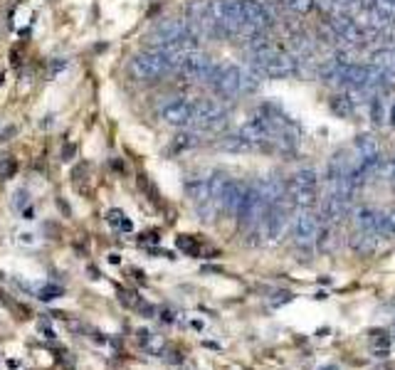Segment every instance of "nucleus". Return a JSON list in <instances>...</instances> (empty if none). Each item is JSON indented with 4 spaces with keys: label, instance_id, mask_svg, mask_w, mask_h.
I'll return each mask as SVG.
<instances>
[{
    "label": "nucleus",
    "instance_id": "1",
    "mask_svg": "<svg viewBox=\"0 0 395 370\" xmlns=\"http://www.w3.org/2000/svg\"><path fill=\"white\" fill-rule=\"evenodd\" d=\"M129 77L134 82H156L175 69V60L164 47H146L129 60Z\"/></svg>",
    "mask_w": 395,
    "mask_h": 370
},
{
    "label": "nucleus",
    "instance_id": "2",
    "mask_svg": "<svg viewBox=\"0 0 395 370\" xmlns=\"http://www.w3.org/2000/svg\"><path fill=\"white\" fill-rule=\"evenodd\" d=\"M249 60H252V69H257L262 77L270 79H284L289 74L299 72V57H294L287 50H279L272 42L249 52Z\"/></svg>",
    "mask_w": 395,
    "mask_h": 370
},
{
    "label": "nucleus",
    "instance_id": "3",
    "mask_svg": "<svg viewBox=\"0 0 395 370\" xmlns=\"http://www.w3.org/2000/svg\"><path fill=\"white\" fill-rule=\"evenodd\" d=\"M227 123V109L222 107L218 99H198L195 112H193L191 126L195 131H205V134H215L222 131Z\"/></svg>",
    "mask_w": 395,
    "mask_h": 370
},
{
    "label": "nucleus",
    "instance_id": "4",
    "mask_svg": "<svg viewBox=\"0 0 395 370\" xmlns=\"http://www.w3.org/2000/svg\"><path fill=\"white\" fill-rule=\"evenodd\" d=\"M208 85L222 99H235L243 94V67L237 64H213Z\"/></svg>",
    "mask_w": 395,
    "mask_h": 370
},
{
    "label": "nucleus",
    "instance_id": "5",
    "mask_svg": "<svg viewBox=\"0 0 395 370\" xmlns=\"http://www.w3.org/2000/svg\"><path fill=\"white\" fill-rule=\"evenodd\" d=\"M193 112H195V101L178 96V99L166 101L164 107H161V112H158V116H161L164 123L173 126V129H186L193 121Z\"/></svg>",
    "mask_w": 395,
    "mask_h": 370
},
{
    "label": "nucleus",
    "instance_id": "6",
    "mask_svg": "<svg viewBox=\"0 0 395 370\" xmlns=\"http://www.w3.org/2000/svg\"><path fill=\"white\" fill-rule=\"evenodd\" d=\"M213 64L215 62L210 60L208 55H203L200 50H193L181 57V62H178L175 69H178V74H181L183 79H188V82H208Z\"/></svg>",
    "mask_w": 395,
    "mask_h": 370
},
{
    "label": "nucleus",
    "instance_id": "7",
    "mask_svg": "<svg viewBox=\"0 0 395 370\" xmlns=\"http://www.w3.org/2000/svg\"><path fill=\"white\" fill-rule=\"evenodd\" d=\"M324 222L314 210H299L294 218V242L299 247H309L311 242H316L319 232H322Z\"/></svg>",
    "mask_w": 395,
    "mask_h": 370
},
{
    "label": "nucleus",
    "instance_id": "8",
    "mask_svg": "<svg viewBox=\"0 0 395 370\" xmlns=\"http://www.w3.org/2000/svg\"><path fill=\"white\" fill-rule=\"evenodd\" d=\"M287 224H289L287 205H270L260 222V232L267 242H276L287 232Z\"/></svg>",
    "mask_w": 395,
    "mask_h": 370
},
{
    "label": "nucleus",
    "instance_id": "9",
    "mask_svg": "<svg viewBox=\"0 0 395 370\" xmlns=\"http://www.w3.org/2000/svg\"><path fill=\"white\" fill-rule=\"evenodd\" d=\"M191 30H188L186 20L183 17H166V20H161V23L153 28V42L148 47H166L170 45V42H175V39H181L183 35H188Z\"/></svg>",
    "mask_w": 395,
    "mask_h": 370
},
{
    "label": "nucleus",
    "instance_id": "10",
    "mask_svg": "<svg viewBox=\"0 0 395 370\" xmlns=\"http://www.w3.org/2000/svg\"><path fill=\"white\" fill-rule=\"evenodd\" d=\"M351 210V200H344V197H336V195H326L322 202V218L324 224H333V222H341V220L349 215Z\"/></svg>",
    "mask_w": 395,
    "mask_h": 370
},
{
    "label": "nucleus",
    "instance_id": "11",
    "mask_svg": "<svg viewBox=\"0 0 395 370\" xmlns=\"http://www.w3.org/2000/svg\"><path fill=\"white\" fill-rule=\"evenodd\" d=\"M356 224H358V230L373 232V235L383 237V210L358 208L356 210Z\"/></svg>",
    "mask_w": 395,
    "mask_h": 370
},
{
    "label": "nucleus",
    "instance_id": "12",
    "mask_svg": "<svg viewBox=\"0 0 395 370\" xmlns=\"http://www.w3.org/2000/svg\"><path fill=\"white\" fill-rule=\"evenodd\" d=\"M378 245H380V237H378V235H373V232L358 230L353 237H351V247H353V249H356L358 254H371V252H376V249H378Z\"/></svg>",
    "mask_w": 395,
    "mask_h": 370
},
{
    "label": "nucleus",
    "instance_id": "13",
    "mask_svg": "<svg viewBox=\"0 0 395 370\" xmlns=\"http://www.w3.org/2000/svg\"><path fill=\"white\" fill-rule=\"evenodd\" d=\"M331 112L336 114V116H341V118H351L356 114V104H353V99H351L349 94H336V96H331Z\"/></svg>",
    "mask_w": 395,
    "mask_h": 370
},
{
    "label": "nucleus",
    "instance_id": "14",
    "mask_svg": "<svg viewBox=\"0 0 395 370\" xmlns=\"http://www.w3.org/2000/svg\"><path fill=\"white\" fill-rule=\"evenodd\" d=\"M218 146H220L222 151H227V153H245V151H252L247 141H245L243 136H240V131H237V134H227V136H222V139L218 141Z\"/></svg>",
    "mask_w": 395,
    "mask_h": 370
},
{
    "label": "nucleus",
    "instance_id": "15",
    "mask_svg": "<svg viewBox=\"0 0 395 370\" xmlns=\"http://www.w3.org/2000/svg\"><path fill=\"white\" fill-rule=\"evenodd\" d=\"M289 185H297V188H319V173L314 168H299L289 178Z\"/></svg>",
    "mask_w": 395,
    "mask_h": 370
},
{
    "label": "nucleus",
    "instance_id": "16",
    "mask_svg": "<svg viewBox=\"0 0 395 370\" xmlns=\"http://www.w3.org/2000/svg\"><path fill=\"white\" fill-rule=\"evenodd\" d=\"M198 143H200L198 134H188V131H183V134H178L173 141H170V148H173V151H188V148H195Z\"/></svg>",
    "mask_w": 395,
    "mask_h": 370
},
{
    "label": "nucleus",
    "instance_id": "17",
    "mask_svg": "<svg viewBox=\"0 0 395 370\" xmlns=\"http://www.w3.org/2000/svg\"><path fill=\"white\" fill-rule=\"evenodd\" d=\"M262 74L257 72V69H243V94H252V91H257L260 89V85H262Z\"/></svg>",
    "mask_w": 395,
    "mask_h": 370
},
{
    "label": "nucleus",
    "instance_id": "18",
    "mask_svg": "<svg viewBox=\"0 0 395 370\" xmlns=\"http://www.w3.org/2000/svg\"><path fill=\"white\" fill-rule=\"evenodd\" d=\"M287 10L292 12H299V15H304V12H309L311 8H314V0H279Z\"/></svg>",
    "mask_w": 395,
    "mask_h": 370
},
{
    "label": "nucleus",
    "instance_id": "19",
    "mask_svg": "<svg viewBox=\"0 0 395 370\" xmlns=\"http://www.w3.org/2000/svg\"><path fill=\"white\" fill-rule=\"evenodd\" d=\"M333 3H336V12H341V15H349V12L361 10L366 0H333Z\"/></svg>",
    "mask_w": 395,
    "mask_h": 370
},
{
    "label": "nucleus",
    "instance_id": "20",
    "mask_svg": "<svg viewBox=\"0 0 395 370\" xmlns=\"http://www.w3.org/2000/svg\"><path fill=\"white\" fill-rule=\"evenodd\" d=\"M383 237H395V208L383 213Z\"/></svg>",
    "mask_w": 395,
    "mask_h": 370
},
{
    "label": "nucleus",
    "instance_id": "21",
    "mask_svg": "<svg viewBox=\"0 0 395 370\" xmlns=\"http://www.w3.org/2000/svg\"><path fill=\"white\" fill-rule=\"evenodd\" d=\"M383 118H385L383 104H380V99H373L371 101V121L373 123H383Z\"/></svg>",
    "mask_w": 395,
    "mask_h": 370
},
{
    "label": "nucleus",
    "instance_id": "22",
    "mask_svg": "<svg viewBox=\"0 0 395 370\" xmlns=\"http://www.w3.org/2000/svg\"><path fill=\"white\" fill-rule=\"evenodd\" d=\"M15 161L12 158H6V161H0V178L3 180H8V178H12V173H15Z\"/></svg>",
    "mask_w": 395,
    "mask_h": 370
},
{
    "label": "nucleus",
    "instance_id": "23",
    "mask_svg": "<svg viewBox=\"0 0 395 370\" xmlns=\"http://www.w3.org/2000/svg\"><path fill=\"white\" fill-rule=\"evenodd\" d=\"M380 175H383L388 183H393L395 185V158L393 161H388V163H383V168H380Z\"/></svg>",
    "mask_w": 395,
    "mask_h": 370
},
{
    "label": "nucleus",
    "instance_id": "24",
    "mask_svg": "<svg viewBox=\"0 0 395 370\" xmlns=\"http://www.w3.org/2000/svg\"><path fill=\"white\" fill-rule=\"evenodd\" d=\"M314 6L326 15H336V3L333 0H314Z\"/></svg>",
    "mask_w": 395,
    "mask_h": 370
},
{
    "label": "nucleus",
    "instance_id": "25",
    "mask_svg": "<svg viewBox=\"0 0 395 370\" xmlns=\"http://www.w3.org/2000/svg\"><path fill=\"white\" fill-rule=\"evenodd\" d=\"M107 220H109V224H114V227H121V222H124V213H121V210H109Z\"/></svg>",
    "mask_w": 395,
    "mask_h": 370
},
{
    "label": "nucleus",
    "instance_id": "26",
    "mask_svg": "<svg viewBox=\"0 0 395 370\" xmlns=\"http://www.w3.org/2000/svg\"><path fill=\"white\" fill-rule=\"evenodd\" d=\"M25 205H28V193L20 191V193L15 195V208H25Z\"/></svg>",
    "mask_w": 395,
    "mask_h": 370
},
{
    "label": "nucleus",
    "instance_id": "27",
    "mask_svg": "<svg viewBox=\"0 0 395 370\" xmlns=\"http://www.w3.org/2000/svg\"><path fill=\"white\" fill-rule=\"evenodd\" d=\"M390 123L395 126V104H393V109H390Z\"/></svg>",
    "mask_w": 395,
    "mask_h": 370
},
{
    "label": "nucleus",
    "instance_id": "28",
    "mask_svg": "<svg viewBox=\"0 0 395 370\" xmlns=\"http://www.w3.org/2000/svg\"><path fill=\"white\" fill-rule=\"evenodd\" d=\"M324 370H339V368H336V365H326Z\"/></svg>",
    "mask_w": 395,
    "mask_h": 370
}]
</instances>
